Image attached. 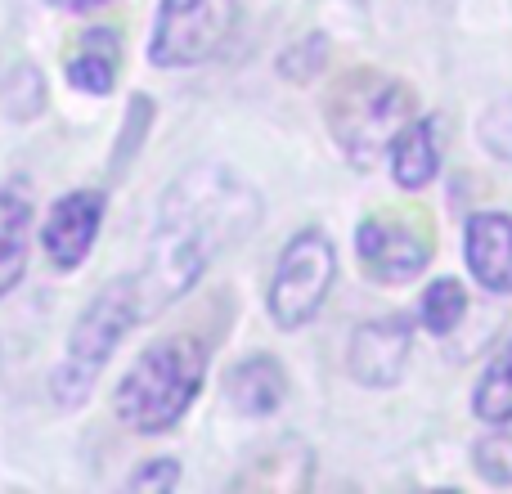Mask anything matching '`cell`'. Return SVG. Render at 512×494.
Segmentation results:
<instances>
[{"instance_id":"8","label":"cell","mask_w":512,"mask_h":494,"mask_svg":"<svg viewBox=\"0 0 512 494\" xmlns=\"http://www.w3.org/2000/svg\"><path fill=\"white\" fill-rule=\"evenodd\" d=\"M355 252H360V265L378 283H409L432 261L427 234L409 221H387V216H369L355 230Z\"/></svg>"},{"instance_id":"18","label":"cell","mask_w":512,"mask_h":494,"mask_svg":"<svg viewBox=\"0 0 512 494\" xmlns=\"http://www.w3.org/2000/svg\"><path fill=\"white\" fill-rule=\"evenodd\" d=\"M5 108H9V117H36L41 113V99H45V86H41V72L36 68H27V63H18L14 72H9V81H5Z\"/></svg>"},{"instance_id":"10","label":"cell","mask_w":512,"mask_h":494,"mask_svg":"<svg viewBox=\"0 0 512 494\" xmlns=\"http://www.w3.org/2000/svg\"><path fill=\"white\" fill-rule=\"evenodd\" d=\"M463 256L486 292H512V216L477 212L463 230Z\"/></svg>"},{"instance_id":"5","label":"cell","mask_w":512,"mask_h":494,"mask_svg":"<svg viewBox=\"0 0 512 494\" xmlns=\"http://www.w3.org/2000/svg\"><path fill=\"white\" fill-rule=\"evenodd\" d=\"M337 279V247L324 230H301L292 234V243L283 247L279 265H274L270 292H265V306H270L274 328L283 333H297L310 319L319 315V306L328 301Z\"/></svg>"},{"instance_id":"13","label":"cell","mask_w":512,"mask_h":494,"mask_svg":"<svg viewBox=\"0 0 512 494\" xmlns=\"http://www.w3.org/2000/svg\"><path fill=\"white\" fill-rule=\"evenodd\" d=\"M117 63H122V41L113 27H90L81 36L77 54L68 59V81L86 95H108L117 86Z\"/></svg>"},{"instance_id":"14","label":"cell","mask_w":512,"mask_h":494,"mask_svg":"<svg viewBox=\"0 0 512 494\" xmlns=\"http://www.w3.org/2000/svg\"><path fill=\"white\" fill-rule=\"evenodd\" d=\"M27 243H32V207L23 194L0 189V297L18 288L27 270Z\"/></svg>"},{"instance_id":"3","label":"cell","mask_w":512,"mask_h":494,"mask_svg":"<svg viewBox=\"0 0 512 494\" xmlns=\"http://www.w3.org/2000/svg\"><path fill=\"white\" fill-rule=\"evenodd\" d=\"M144 319V301H140V283L131 279H113L108 288H99V297L72 324V337L63 346V360L50 373V400L59 409H81L95 391L104 364L113 360L117 342L131 333Z\"/></svg>"},{"instance_id":"7","label":"cell","mask_w":512,"mask_h":494,"mask_svg":"<svg viewBox=\"0 0 512 494\" xmlns=\"http://www.w3.org/2000/svg\"><path fill=\"white\" fill-rule=\"evenodd\" d=\"M409 346H414V324L405 315L364 319L351 333V346H346V369L369 391L396 387L409 364Z\"/></svg>"},{"instance_id":"12","label":"cell","mask_w":512,"mask_h":494,"mask_svg":"<svg viewBox=\"0 0 512 494\" xmlns=\"http://www.w3.org/2000/svg\"><path fill=\"white\" fill-rule=\"evenodd\" d=\"M441 171V122L436 117H414L391 144V180L400 189H423Z\"/></svg>"},{"instance_id":"6","label":"cell","mask_w":512,"mask_h":494,"mask_svg":"<svg viewBox=\"0 0 512 494\" xmlns=\"http://www.w3.org/2000/svg\"><path fill=\"white\" fill-rule=\"evenodd\" d=\"M239 0H162L149 36L153 68H198L230 41Z\"/></svg>"},{"instance_id":"4","label":"cell","mask_w":512,"mask_h":494,"mask_svg":"<svg viewBox=\"0 0 512 494\" xmlns=\"http://www.w3.org/2000/svg\"><path fill=\"white\" fill-rule=\"evenodd\" d=\"M409 122H414V95L378 72L346 77L328 95V131L360 171L378 167Z\"/></svg>"},{"instance_id":"17","label":"cell","mask_w":512,"mask_h":494,"mask_svg":"<svg viewBox=\"0 0 512 494\" xmlns=\"http://www.w3.org/2000/svg\"><path fill=\"white\" fill-rule=\"evenodd\" d=\"M472 463L490 486H512V423H499L490 436L472 445Z\"/></svg>"},{"instance_id":"21","label":"cell","mask_w":512,"mask_h":494,"mask_svg":"<svg viewBox=\"0 0 512 494\" xmlns=\"http://www.w3.org/2000/svg\"><path fill=\"white\" fill-rule=\"evenodd\" d=\"M59 9H72V14H86V9H99L104 0H54Z\"/></svg>"},{"instance_id":"19","label":"cell","mask_w":512,"mask_h":494,"mask_svg":"<svg viewBox=\"0 0 512 494\" xmlns=\"http://www.w3.org/2000/svg\"><path fill=\"white\" fill-rule=\"evenodd\" d=\"M477 135H481V144H486L495 158L512 162V95L508 99H495V104L481 113Z\"/></svg>"},{"instance_id":"20","label":"cell","mask_w":512,"mask_h":494,"mask_svg":"<svg viewBox=\"0 0 512 494\" xmlns=\"http://www.w3.org/2000/svg\"><path fill=\"white\" fill-rule=\"evenodd\" d=\"M180 481V463L176 459H149L144 468H135L126 477V490H171Z\"/></svg>"},{"instance_id":"11","label":"cell","mask_w":512,"mask_h":494,"mask_svg":"<svg viewBox=\"0 0 512 494\" xmlns=\"http://www.w3.org/2000/svg\"><path fill=\"white\" fill-rule=\"evenodd\" d=\"M225 396H230V405L239 414L265 418L288 396V373H283V364L274 355H248V360H239L225 373Z\"/></svg>"},{"instance_id":"9","label":"cell","mask_w":512,"mask_h":494,"mask_svg":"<svg viewBox=\"0 0 512 494\" xmlns=\"http://www.w3.org/2000/svg\"><path fill=\"white\" fill-rule=\"evenodd\" d=\"M104 225V194L95 189H72L50 207L41 225V247L59 270H77L95 247V234Z\"/></svg>"},{"instance_id":"1","label":"cell","mask_w":512,"mask_h":494,"mask_svg":"<svg viewBox=\"0 0 512 494\" xmlns=\"http://www.w3.org/2000/svg\"><path fill=\"white\" fill-rule=\"evenodd\" d=\"M256 225H261V194L221 162H198L176 185H167L158 203L149 261L135 274L144 319L185 297L212 270L216 256L230 243L248 239Z\"/></svg>"},{"instance_id":"15","label":"cell","mask_w":512,"mask_h":494,"mask_svg":"<svg viewBox=\"0 0 512 494\" xmlns=\"http://www.w3.org/2000/svg\"><path fill=\"white\" fill-rule=\"evenodd\" d=\"M472 414L490 427L512 423V337L499 346V355L481 373L477 391H472Z\"/></svg>"},{"instance_id":"2","label":"cell","mask_w":512,"mask_h":494,"mask_svg":"<svg viewBox=\"0 0 512 494\" xmlns=\"http://www.w3.org/2000/svg\"><path fill=\"white\" fill-rule=\"evenodd\" d=\"M203 378L207 346L198 337H167L126 369L122 387L113 391V409L135 436H162L189 414Z\"/></svg>"},{"instance_id":"16","label":"cell","mask_w":512,"mask_h":494,"mask_svg":"<svg viewBox=\"0 0 512 494\" xmlns=\"http://www.w3.org/2000/svg\"><path fill=\"white\" fill-rule=\"evenodd\" d=\"M463 315H468V292H463L459 279H432L423 292V301H418V324L427 328V333L445 337L454 333V328L463 324Z\"/></svg>"}]
</instances>
